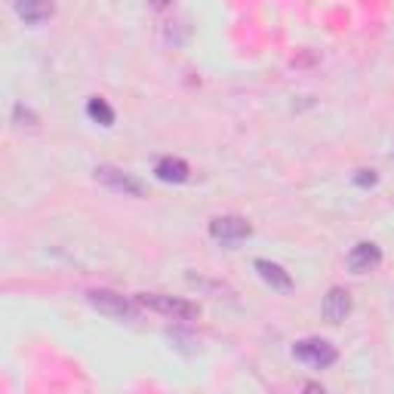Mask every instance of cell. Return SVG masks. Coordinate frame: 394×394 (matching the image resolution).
<instances>
[{
	"mask_svg": "<svg viewBox=\"0 0 394 394\" xmlns=\"http://www.w3.org/2000/svg\"><path fill=\"white\" fill-rule=\"evenodd\" d=\"M136 302L148 311H157V314H167L173 321H195L200 314V305L188 302V299H176V296H160V293H142L136 296Z\"/></svg>",
	"mask_w": 394,
	"mask_h": 394,
	"instance_id": "cell-1",
	"label": "cell"
},
{
	"mask_svg": "<svg viewBox=\"0 0 394 394\" xmlns=\"http://www.w3.org/2000/svg\"><path fill=\"white\" fill-rule=\"evenodd\" d=\"M293 354H296L302 364L314 367V370H327L336 364V345H330L327 339H302V342L293 345Z\"/></svg>",
	"mask_w": 394,
	"mask_h": 394,
	"instance_id": "cell-2",
	"label": "cell"
},
{
	"mask_svg": "<svg viewBox=\"0 0 394 394\" xmlns=\"http://www.w3.org/2000/svg\"><path fill=\"white\" fill-rule=\"evenodd\" d=\"M210 234H213V241L231 246V244L244 241V237H250L253 225L244 219V216H219V219L210 222Z\"/></svg>",
	"mask_w": 394,
	"mask_h": 394,
	"instance_id": "cell-3",
	"label": "cell"
},
{
	"mask_svg": "<svg viewBox=\"0 0 394 394\" xmlns=\"http://www.w3.org/2000/svg\"><path fill=\"white\" fill-rule=\"evenodd\" d=\"M96 182H102L105 188L118 191L127 197H142V182L133 179L129 173H123L118 167H96Z\"/></svg>",
	"mask_w": 394,
	"mask_h": 394,
	"instance_id": "cell-4",
	"label": "cell"
},
{
	"mask_svg": "<svg viewBox=\"0 0 394 394\" xmlns=\"http://www.w3.org/2000/svg\"><path fill=\"white\" fill-rule=\"evenodd\" d=\"M87 299L96 311L108 314V318H129V314L136 311L127 296H118V293H108V290H96V293H90Z\"/></svg>",
	"mask_w": 394,
	"mask_h": 394,
	"instance_id": "cell-5",
	"label": "cell"
},
{
	"mask_svg": "<svg viewBox=\"0 0 394 394\" xmlns=\"http://www.w3.org/2000/svg\"><path fill=\"white\" fill-rule=\"evenodd\" d=\"M379 262H382V250L376 244H367V241L351 246V253H349V268L354 274L373 272V268H379Z\"/></svg>",
	"mask_w": 394,
	"mask_h": 394,
	"instance_id": "cell-6",
	"label": "cell"
},
{
	"mask_svg": "<svg viewBox=\"0 0 394 394\" xmlns=\"http://www.w3.org/2000/svg\"><path fill=\"white\" fill-rule=\"evenodd\" d=\"M321 311H323V318H327L330 323H342L345 318H349V311H351V293L342 290V287H333L327 293V299H323Z\"/></svg>",
	"mask_w": 394,
	"mask_h": 394,
	"instance_id": "cell-7",
	"label": "cell"
},
{
	"mask_svg": "<svg viewBox=\"0 0 394 394\" xmlns=\"http://www.w3.org/2000/svg\"><path fill=\"white\" fill-rule=\"evenodd\" d=\"M13 10L28 25H41L56 13V6H52V0H13Z\"/></svg>",
	"mask_w": 394,
	"mask_h": 394,
	"instance_id": "cell-8",
	"label": "cell"
},
{
	"mask_svg": "<svg viewBox=\"0 0 394 394\" xmlns=\"http://www.w3.org/2000/svg\"><path fill=\"white\" fill-rule=\"evenodd\" d=\"M154 176H157L160 182L179 185V182H188L191 169H188V164H185L182 157H164V160H157V167H154Z\"/></svg>",
	"mask_w": 394,
	"mask_h": 394,
	"instance_id": "cell-9",
	"label": "cell"
},
{
	"mask_svg": "<svg viewBox=\"0 0 394 394\" xmlns=\"http://www.w3.org/2000/svg\"><path fill=\"white\" fill-rule=\"evenodd\" d=\"M256 272H259V277H262V281H265V283H272L274 290H283V293H287V290H293V277H290L287 272H283L281 265H274V262L259 259V262H256Z\"/></svg>",
	"mask_w": 394,
	"mask_h": 394,
	"instance_id": "cell-10",
	"label": "cell"
},
{
	"mask_svg": "<svg viewBox=\"0 0 394 394\" xmlns=\"http://www.w3.org/2000/svg\"><path fill=\"white\" fill-rule=\"evenodd\" d=\"M87 114L96 123H102V127H111V123H114V108L108 105L105 99H99V96H92L87 102Z\"/></svg>",
	"mask_w": 394,
	"mask_h": 394,
	"instance_id": "cell-11",
	"label": "cell"
},
{
	"mask_svg": "<svg viewBox=\"0 0 394 394\" xmlns=\"http://www.w3.org/2000/svg\"><path fill=\"white\" fill-rule=\"evenodd\" d=\"M354 182H358L360 188H367V185H376V182H379V176H376L373 169H360V173L354 176Z\"/></svg>",
	"mask_w": 394,
	"mask_h": 394,
	"instance_id": "cell-12",
	"label": "cell"
},
{
	"mask_svg": "<svg viewBox=\"0 0 394 394\" xmlns=\"http://www.w3.org/2000/svg\"><path fill=\"white\" fill-rule=\"evenodd\" d=\"M15 120H25V127H34L37 118L28 111V108H22V105H15Z\"/></svg>",
	"mask_w": 394,
	"mask_h": 394,
	"instance_id": "cell-13",
	"label": "cell"
},
{
	"mask_svg": "<svg viewBox=\"0 0 394 394\" xmlns=\"http://www.w3.org/2000/svg\"><path fill=\"white\" fill-rule=\"evenodd\" d=\"M151 3H154V6H167L169 0H151Z\"/></svg>",
	"mask_w": 394,
	"mask_h": 394,
	"instance_id": "cell-14",
	"label": "cell"
}]
</instances>
